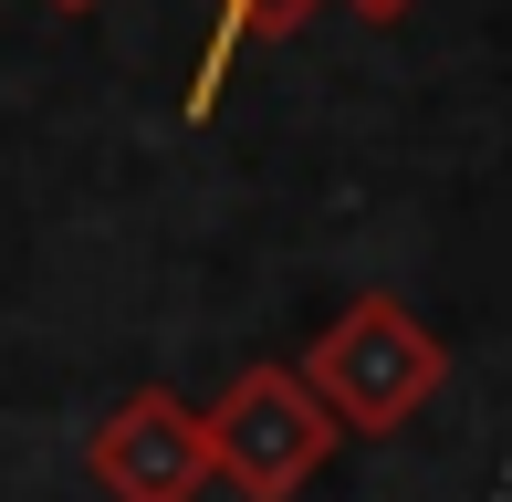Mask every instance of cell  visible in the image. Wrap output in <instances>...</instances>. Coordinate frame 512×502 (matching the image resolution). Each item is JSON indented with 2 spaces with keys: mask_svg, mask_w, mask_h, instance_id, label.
<instances>
[{
  "mask_svg": "<svg viewBox=\"0 0 512 502\" xmlns=\"http://www.w3.org/2000/svg\"><path fill=\"white\" fill-rule=\"evenodd\" d=\"M304 11H314V0H209V42H199V74H189V126L220 116V84H230V63H241V42L293 32Z\"/></svg>",
  "mask_w": 512,
  "mask_h": 502,
  "instance_id": "4",
  "label": "cell"
},
{
  "mask_svg": "<svg viewBox=\"0 0 512 502\" xmlns=\"http://www.w3.org/2000/svg\"><path fill=\"white\" fill-rule=\"evenodd\" d=\"M199 419H209V471H220L241 502H293L324 461H335V440H345L293 367H241Z\"/></svg>",
  "mask_w": 512,
  "mask_h": 502,
  "instance_id": "2",
  "label": "cell"
},
{
  "mask_svg": "<svg viewBox=\"0 0 512 502\" xmlns=\"http://www.w3.org/2000/svg\"><path fill=\"white\" fill-rule=\"evenodd\" d=\"M293 377L324 398V419H335V429L387 440V429H408L418 408L439 398V377H450V335H429L398 293H356V304L304 346V367H293Z\"/></svg>",
  "mask_w": 512,
  "mask_h": 502,
  "instance_id": "1",
  "label": "cell"
},
{
  "mask_svg": "<svg viewBox=\"0 0 512 502\" xmlns=\"http://www.w3.org/2000/svg\"><path fill=\"white\" fill-rule=\"evenodd\" d=\"M345 11H356V21H377V32H387V21H408L418 0H345Z\"/></svg>",
  "mask_w": 512,
  "mask_h": 502,
  "instance_id": "5",
  "label": "cell"
},
{
  "mask_svg": "<svg viewBox=\"0 0 512 502\" xmlns=\"http://www.w3.org/2000/svg\"><path fill=\"white\" fill-rule=\"evenodd\" d=\"M84 471H95L105 502H199L220 482L209 471V419L178 387H126L84 440Z\"/></svg>",
  "mask_w": 512,
  "mask_h": 502,
  "instance_id": "3",
  "label": "cell"
},
{
  "mask_svg": "<svg viewBox=\"0 0 512 502\" xmlns=\"http://www.w3.org/2000/svg\"><path fill=\"white\" fill-rule=\"evenodd\" d=\"M42 11H95V0H42Z\"/></svg>",
  "mask_w": 512,
  "mask_h": 502,
  "instance_id": "6",
  "label": "cell"
}]
</instances>
